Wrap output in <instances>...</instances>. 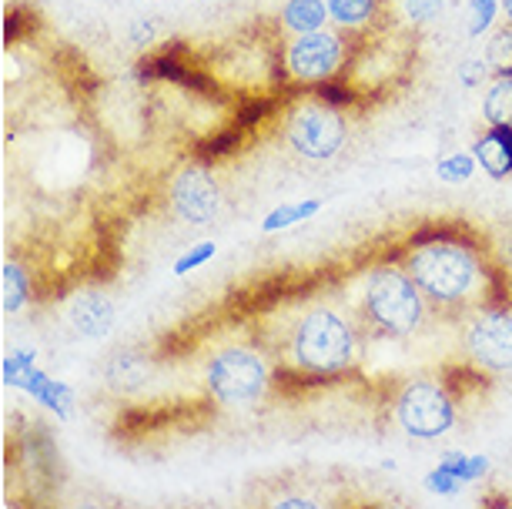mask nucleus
<instances>
[{
	"label": "nucleus",
	"mask_w": 512,
	"mask_h": 509,
	"mask_svg": "<svg viewBox=\"0 0 512 509\" xmlns=\"http://www.w3.org/2000/svg\"><path fill=\"white\" fill-rule=\"evenodd\" d=\"M64 322L71 325V332H77L81 339H104L114 325V305L98 288H88V292H77L67 299Z\"/></svg>",
	"instance_id": "11"
},
{
	"label": "nucleus",
	"mask_w": 512,
	"mask_h": 509,
	"mask_svg": "<svg viewBox=\"0 0 512 509\" xmlns=\"http://www.w3.org/2000/svg\"><path fill=\"white\" fill-rule=\"evenodd\" d=\"M275 506H298V509H312L315 503H308V499H298V496H292V499H278Z\"/></svg>",
	"instance_id": "29"
},
{
	"label": "nucleus",
	"mask_w": 512,
	"mask_h": 509,
	"mask_svg": "<svg viewBox=\"0 0 512 509\" xmlns=\"http://www.w3.org/2000/svg\"><path fill=\"white\" fill-rule=\"evenodd\" d=\"M462 486H466V483H462V479L442 463L432 469L429 476H425V489H429V493H436V496H456Z\"/></svg>",
	"instance_id": "24"
},
{
	"label": "nucleus",
	"mask_w": 512,
	"mask_h": 509,
	"mask_svg": "<svg viewBox=\"0 0 512 509\" xmlns=\"http://www.w3.org/2000/svg\"><path fill=\"white\" fill-rule=\"evenodd\" d=\"M168 205L188 225L215 222V215L221 211V188L215 175L205 165H188L175 171L168 185Z\"/></svg>",
	"instance_id": "9"
},
{
	"label": "nucleus",
	"mask_w": 512,
	"mask_h": 509,
	"mask_svg": "<svg viewBox=\"0 0 512 509\" xmlns=\"http://www.w3.org/2000/svg\"><path fill=\"white\" fill-rule=\"evenodd\" d=\"M442 466H449L462 483H476L489 473V459L486 456H466V453H446L442 456Z\"/></svg>",
	"instance_id": "19"
},
{
	"label": "nucleus",
	"mask_w": 512,
	"mask_h": 509,
	"mask_svg": "<svg viewBox=\"0 0 512 509\" xmlns=\"http://www.w3.org/2000/svg\"><path fill=\"white\" fill-rule=\"evenodd\" d=\"M472 151L489 178H512V124H489Z\"/></svg>",
	"instance_id": "12"
},
{
	"label": "nucleus",
	"mask_w": 512,
	"mask_h": 509,
	"mask_svg": "<svg viewBox=\"0 0 512 509\" xmlns=\"http://www.w3.org/2000/svg\"><path fill=\"white\" fill-rule=\"evenodd\" d=\"M211 255H215V242H198L195 248H188V252L175 262V275L195 272V268H198V265H205Z\"/></svg>",
	"instance_id": "26"
},
{
	"label": "nucleus",
	"mask_w": 512,
	"mask_h": 509,
	"mask_svg": "<svg viewBox=\"0 0 512 509\" xmlns=\"http://www.w3.org/2000/svg\"><path fill=\"white\" fill-rule=\"evenodd\" d=\"M241 131H245V128H238V124H235V128H225V131L218 134V138H208L205 144H201L198 155L205 158V161H215V158L231 155V151H235L238 144H241Z\"/></svg>",
	"instance_id": "23"
},
{
	"label": "nucleus",
	"mask_w": 512,
	"mask_h": 509,
	"mask_svg": "<svg viewBox=\"0 0 512 509\" xmlns=\"http://www.w3.org/2000/svg\"><path fill=\"white\" fill-rule=\"evenodd\" d=\"M349 54V41L335 31H312V34H298L292 44L285 47V74L295 84H315L338 78Z\"/></svg>",
	"instance_id": "8"
},
{
	"label": "nucleus",
	"mask_w": 512,
	"mask_h": 509,
	"mask_svg": "<svg viewBox=\"0 0 512 509\" xmlns=\"http://www.w3.org/2000/svg\"><path fill=\"white\" fill-rule=\"evenodd\" d=\"M489 64H486V57L482 61H466L459 67V81H462V88H479L482 81L489 78Z\"/></svg>",
	"instance_id": "27"
},
{
	"label": "nucleus",
	"mask_w": 512,
	"mask_h": 509,
	"mask_svg": "<svg viewBox=\"0 0 512 509\" xmlns=\"http://www.w3.org/2000/svg\"><path fill=\"white\" fill-rule=\"evenodd\" d=\"M205 386L218 406L241 409L258 402L272 386V366L262 352L248 349V345H231L211 355L205 366Z\"/></svg>",
	"instance_id": "4"
},
{
	"label": "nucleus",
	"mask_w": 512,
	"mask_h": 509,
	"mask_svg": "<svg viewBox=\"0 0 512 509\" xmlns=\"http://www.w3.org/2000/svg\"><path fill=\"white\" fill-rule=\"evenodd\" d=\"M486 124H512V74H496L482 98Z\"/></svg>",
	"instance_id": "15"
},
{
	"label": "nucleus",
	"mask_w": 512,
	"mask_h": 509,
	"mask_svg": "<svg viewBox=\"0 0 512 509\" xmlns=\"http://www.w3.org/2000/svg\"><path fill=\"white\" fill-rule=\"evenodd\" d=\"M154 31H158V27H154V21H148V17H141V21H134L128 27V34H131L134 44H151L154 41Z\"/></svg>",
	"instance_id": "28"
},
{
	"label": "nucleus",
	"mask_w": 512,
	"mask_h": 509,
	"mask_svg": "<svg viewBox=\"0 0 512 509\" xmlns=\"http://www.w3.org/2000/svg\"><path fill=\"white\" fill-rule=\"evenodd\" d=\"M499 17V0H469V37H482L492 31Z\"/></svg>",
	"instance_id": "22"
},
{
	"label": "nucleus",
	"mask_w": 512,
	"mask_h": 509,
	"mask_svg": "<svg viewBox=\"0 0 512 509\" xmlns=\"http://www.w3.org/2000/svg\"><path fill=\"white\" fill-rule=\"evenodd\" d=\"M476 155H469V151H456V155H449V158H442L439 161V168H436V175L442 181H452V185H462V181H469L472 178V171H476Z\"/></svg>",
	"instance_id": "20"
},
{
	"label": "nucleus",
	"mask_w": 512,
	"mask_h": 509,
	"mask_svg": "<svg viewBox=\"0 0 512 509\" xmlns=\"http://www.w3.org/2000/svg\"><path fill=\"white\" fill-rule=\"evenodd\" d=\"M446 7V0H402V11L412 24H429L436 21Z\"/></svg>",
	"instance_id": "25"
},
{
	"label": "nucleus",
	"mask_w": 512,
	"mask_h": 509,
	"mask_svg": "<svg viewBox=\"0 0 512 509\" xmlns=\"http://www.w3.org/2000/svg\"><path fill=\"white\" fill-rule=\"evenodd\" d=\"M315 98L332 104V108H352L359 101V91L352 88V81H342V78H332V81H322L315 84Z\"/></svg>",
	"instance_id": "21"
},
{
	"label": "nucleus",
	"mask_w": 512,
	"mask_h": 509,
	"mask_svg": "<svg viewBox=\"0 0 512 509\" xmlns=\"http://www.w3.org/2000/svg\"><path fill=\"white\" fill-rule=\"evenodd\" d=\"M429 302L405 272V265H379L365 272L359 285V315L385 339H409L422 329Z\"/></svg>",
	"instance_id": "3"
},
{
	"label": "nucleus",
	"mask_w": 512,
	"mask_h": 509,
	"mask_svg": "<svg viewBox=\"0 0 512 509\" xmlns=\"http://www.w3.org/2000/svg\"><path fill=\"white\" fill-rule=\"evenodd\" d=\"M395 419L405 436L439 439L456 426V396L439 382H409L395 399Z\"/></svg>",
	"instance_id": "7"
},
{
	"label": "nucleus",
	"mask_w": 512,
	"mask_h": 509,
	"mask_svg": "<svg viewBox=\"0 0 512 509\" xmlns=\"http://www.w3.org/2000/svg\"><path fill=\"white\" fill-rule=\"evenodd\" d=\"M462 355L482 376H509L512 372V309L506 302L482 305L462 319Z\"/></svg>",
	"instance_id": "5"
},
{
	"label": "nucleus",
	"mask_w": 512,
	"mask_h": 509,
	"mask_svg": "<svg viewBox=\"0 0 512 509\" xmlns=\"http://www.w3.org/2000/svg\"><path fill=\"white\" fill-rule=\"evenodd\" d=\"M349 128L338 108L325 101H305L285 118V141L298 158L308 161H328L342 151Z\"/></svg>",
	"instance_id": "6"
},
{
	"label": "nucleus",
	"mask_w": 512,
	"mask_h": 509,
	"mask_svg": "<svg viewBox=\"0 0 512 509\" xmlns=\"http://www.w3.org/2000/svg\"><path fill=\"white\" fill-rule=\"evenodd\" d=\"M4 382L7 386H17L21 392H31L41 406L57 412V416H67V409H71V389H67L64 382H54L47 372L34 369V352L7 355L4 359Z\"/></svg>",
	"instance_id": "10"
},
{
	"label": "nucleus",
	"mask_w": 512,
	"mask_h": 509,
	"mask_svg": "<svg viewBox=\"0 0 512 509\" xmlns=\"http://www.w3.org/2000/svg\"><path fill=\"white\" fill-rule=\"evenodd\" d=\"M486 64L492 74H512V24L496 27L486 41Z\"/></svg>",
	"instance_id": "18"
},
{
	"label": "nucleus",
	"mask_w": 512,
	"mask_h": 509,
	"mask_svg": "<svg viewBox=\"0 0 512 509\" xmlns=\"http://www.w3.org/2000/svg\"><path fill=\"white\" fill-rule=\"evenodd\" d=\"M502 4V14H506V21L512 24V0H499Z\"/></svg>",
	"instance_id": "30"
},
{
	"label": "nucleus",
	"mask_w": 512,
	"mask_h": 509,
	"mask_svg": "<svg viewBox=\"0 0 512 509\" xmlns=\"http://www.w3.org/2000/svg\"><path fill=\"white\" fill-rule=\"evenodd\" d=\"M402 265L419 285L429 309L466 319L482 305L506 299L499 268L476 235L459 228H422L402 248Z\"/></svg>",
	"instance_id": "1"
},
{
	"label": "nucleus",
	"mask_w": 512,
	"mask_h": 509,
	"mask_svg": "<svg viewBox=\"0 0 512 509\" xmlns=\"http://www.w3.org/2000/svg\"><path fill=\"white\" fill-rule=\"evenodd\" d=\"M318 208H322V201L318 198L295 201V205H278L262 222V232H285V228H292V225H302L312 215H318Z\"/></svg>",
	"instance_id": "17"
},
{
	"label": "nucleus",
	"mask_w": 512,
	"mask_h": 509,
	"mask_svg": "<svg viewBox=\"0 0 512 509\" xmlns=\"http://www.w3.org/2000/svg\"><path fill=\"white\" fill-rule=\"evenodd\" d=\"M0 282H4V312H7V315L21 312L24 305L31 302V278H27V268H24V265L4 262Z\"/></svg>",
	"instance_id": "16"
},
{
	"label": "nucleus",
	"mask_w": 512,
	"mask_h": 509,
	"mask_svg": "<svg viewBox=\"0 0 512 509\" xmlns=\"http://www.w3.org/2000/svg\"><path fill=\"white\" fill-rule=\"evenodd\" d=\"M359 332L349 315L335 312L332 305H312L288 335L292 366L308 379H332L355 366Z\"/></svg>",
	"instance_id": "2"
},
{
	"label": "nucleus",
	"mask_w": 512,
	"mask_h": 509,
	"mask_svg": "<svg viewBox=\"0 0 512 509\" xmlns=\"http://www.w3.org/2000/svg\"><path fill=\"white\" fill-rule=\"evenodd\" d=\"M325 21H332V17H328V4H325V0H288L285 11H282V24L292 34L322 31Z\"/></svg>",
	"instance_id": "13"
},
{
	"label": "nucleus",
	"mask_w": 512,
	"mask_h": 509,
	"mask_svg": "<svg viewBox=\"0 0 512 509\" xmlns=\"http://www.w3.org/2000/svg\"><path fill=\"white\" fill-rule=\"evenodd\" d=\"M328 17L342 27V31H362L379 17L382 0H325Z\"/></svg>",
	"instance_id": "14"
}]
</instances>
